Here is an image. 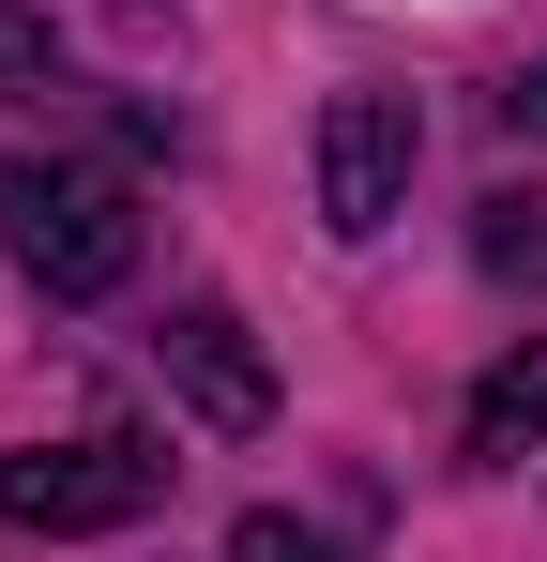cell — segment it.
<instances>
[{
    "mask_svg": "<svg viewBox=\"0 0 547 562\" xmlns=\"http://www.w3.org/2000/svg\"><path fill=\"white\" fill-rule=\"evenodd\" d=\"M0 244L46 304H107L137 274V198L107 168H0Z\"/></svg>",
    "mask_w": 547,
    "mask_h": 562,
    "instance_id": "1",
    "label": "cell"
},
{
    "mask_svg": "<svg viewBox=\"0 0 547 562\" xmlns=\"http://www.w3.org/2000/svg\"><path fill=\"white\" fill-rule=\"evenodd\" d=\"M153 502H168V441H137V426L0 457V517H15V532H122V517H153Z\"/></svg>",
    "mask_w": 547,
    "mask_h": 562,
    "instance_id": "2",
    "label": "cell"
},
{
    "mask_svg": "<svg viewBox=\"0 0 547 562\" xmlns=\"http://www.w3.org/2000/svg\"><path fill=\"white\" fill-rule=\"evenodd\" d=\"M411 168H426L411 92H335L320 106V228H335V244L395 228V213H411Z\"/></svg>",
    "mask_w": 547,
    "mask_h": 562,
    "instance_id": "3",
    "label": "cell"
},
{
    "mask_svg": "<svg viewBox=\"0 0 547 562\" xmlns=\"http://www.w3.org/2000/svg\"><path fill=\"white\" fill-rule=\"evenodd\" d=\"M153 366H168V395L213 426V441H259V426H274V366L244 350V319H228V304H168Z\"/></svg>",
    "mask_w": 547,
    "mask_h": 562,
    "instance_id": "4",
    "label": "cell"
},
{
    "mask_svg": "<svg viewBox=\"0 0 547 562\" xmlns=\"http://www.w3.org/2000/svg\"><path fill=\"white\" fill-rule=\"evenodd\" d=\"M533 441H547V335H517L502 366L471 380V411H456V457H471V471H517Z\"/></svg>",
    "mask_w": 547,
    "mask_h": 562,
    "instance_id": "5",
    "label": "cell"
},
{
    "mask_svg": "<svg viewBox=\"0 0 547 562\" xmlns=\"http://www.w3.org/2000/svg\"><path fill=\"white\" fill-rule=\"evenodd\" d=\"M471 259H487L502 289H547V198H517V183H502L487 213H471Z\"/></svg>",
    "mask_w": 547,
    "mask_h": 562,
    "instance_id": "6",
    "label": "cell"
},
{
    "mask_svg": "<svg viewBox=\"0 0 547 562\" xmlns=\"http://www.w3.org/2000/svg\"><path fill=\"white\" fill-rule=\"evenodd\" d=\"M228 562H350V548H335V532H304V517H274V502H259V517L228 532Z\"/></svg>",
    "mask_w": 547,
    "mask_h": 562,
    "instance_id": "7",
    "label": "cell"
},
{
    "mask_svg": "<svg viewBox=\"0 0 547 562\" xmlns=\"http://www.w3.org/2000/svg\"><path fill=\"white\" fill-rule=\"evenodd\" d=\"M517 122H533V137H547V61H533V77H517Z\"/></svg>",
    "mask_w": 547,
    "mask_h": 562,
    "instance_id": "8",
    "label": "cell"
}]
</instances>
